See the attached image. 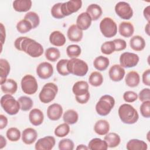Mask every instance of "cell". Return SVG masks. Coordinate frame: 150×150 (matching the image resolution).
Returning <instances> with one entry per match:
<instances>
[{
  "label": "cell",
  "instance_id": "cell-1",
  "mask_svg": "<svg viewBox=\"0 0 150 150\" xmlns=\"http://www.w3.org/2000/svg\"><path fill=\"white\" fill-rule=\"evenodd\" d=\"M14 46L17 50L26 53L32 57H39L44 52L41 44L26 36L18 38L14 42Z\"/></svg>",
  "mask_w": 150,
  "mask_h": 150
},
{
  "label": "cell",
  "instance_id": "cell-6",
  "mask_svg": "<svg viewBox=\"0 0 150 150\" xmlns=\"http://www.w3.org/2000/svg\"><path fill=\"white\" fill-rule=\"evenodd\" d=\"M58 92V87L53 83H47L45 84L41 90L39 98L40 101L45 104L50 103L53 101Z\"/></svg>",
  "mask_w": 150,
  "mask_h": 150
},
{
  "label": "cell",
  "instance_id": "cell-35",
  "mask_svg": "<svg viewBox=\"0 0 150 150\" xmlns=\"http://www.w3.org/2000/svg\"><path fill=\"white\" fill-rule=\"evenodd\" d=\"M89 83L94 87L100 86L103 82V77L98 71L92 72L88 78Z\"/></svg>",
  "mask_w": 150,
  "mask_h": 150
},
{
  "label": "cell",
  "instance_id": "cell-12",
  "mask_svg": "<svg viewBox=\"0 0 150 150\" xmlns=\"http://www.w3.org/2000/svg\"><path fill=\"white\" fill-rule=\"evenodd\" d=\"M36 74L41 79H47L53 74V66L49 62H42L37 66Z\"/></svg>",
  "mask_w": 150,
  "mask_h": 150
},
{
  "label": "cell",
  "instance_id": "cell-18",
  "mask_svg": "<svg viewBox=\"0 0 150 150\" xmlns=\"http://www.w3.org/2000/svg\"><path fill=\"white\" fill-rule=\"evenodd\" d=\"M37 137V131L32 128H27L25 129L22 134V140L23 142L27 145H30L35 142Z\"/></svg>",
  "mask_w": 150,
  "mask_h": 150
},
{
  "label": "cell",
  "instance_id": "cell-23",
  "mask_svg": "<svg viewBox=\"0 0 150 150\" xmlns=\"http://www.w3.org/2000/svg\"><path fill=\"white\" fill-rule=\"evenodd\" d=\"M118 31L122 36L129 38L134 32V28L132 23L129 22H122L119 25Z\"/></svg>",
  "mask_w": 150,
  "mask_h": 150
},
{
  "label": "cell",
  "instance_id": "cell-28",
  "mask_svg": "<svg viewBox=\"0 0 150 150\" xmlns=\"http://www.w3.org/2000/svg\"><path fill=\"white\" fill-rule=\"evenodd\" d=\"M125 81L128 86L130 87H135L138 86L140 82L139 75L137 71H131L126 75Z\"/></svg>",
  "mask_w": 150,
  "mask_h": 150
},
{
  "label": "cell",
  "instance_id": "cell-53",
  "mask_svg": "<svg viewBox=\"0 0 150 150\" xmlns=\"http://www.w3.org/2000/svg\"><path fill=\"white\" fill-rule=\"evenodd\" d=\"M8 124V119L3 114L0 115V129H2L6 127Z\"/></svg>",
  "mask_w": 150,
  "mask_h": 150
},
{
  "label": "cell",
  "instance_id": "cell-50",
  "mask_svg": "<svg viewBox=\"0 0 150 150\" xmlns=\"http://www.w3.org/2000/svg\"><path fill=\"white\" fill-rule=\"evenodd\" d=\"M115 45V51L120 52L124 50L127 47L126 42L122 39H115L113 40Z\"/></svg>",
  "mask_w": 150,
  "mask_h": 150
},
{
  "label": "cell",
  "instance_id": "cell-21",
  "mask_svg": "<svg viewBox=\"0 0 150 150\" xmlns=\"http://www.w3.org/2000/svg\"><path fill=\"white\" fill-rule=\"evenodd\" d=\"M131 48L137 52H140L144 49L146 43L144 39L139 35H135L132 37L129 40Z\"/></svg>",
  "mask_w": 150,
  "mask_h": 150
},
{
  "label": "cell",
  "instance_id": "cell-52",
  "mask_svg": "<svg viewBox=\"0 0 150 150\" xmlns=\"http://www.w3.org/2000/svg\"><path fill=\"white\" fill-rule=\"evenodd\" d=\"M142 82L143 83L147 86H150V69L146 70L142 74Z\"/></svg>",
  "mask_w": 150,
  "mask_h": 150
},
{
  "label": "cell",
  "instance_id": "cell-39",
  "mask_svg": "<svg viewBox=\"0 0 150 150\" xmlns=\"http://www.w3.org/2000/svg\"><path fill=\"white\" fill-rule=\"evenodd\" d=\"M70 127L68 124L64 122L59 125L54 129V135L57 137H64L69 134Z\"/></svg>",
  "mask_w": 150,
  "mask_h": 150
},
{
  "label": "cell",
  "instance_id": "cell-20",
  "mask_svg": "<svg viewBox=\"0 0 150 150\" xmlns=\"http://www.w3.org/2000/svg\"><path fill=\"white\" fill-rule=\"evenodd\" d=\"M49 41L50 43L55 46H62L66 41L64 35L59 30H55L52 32L49 36Z\"/></svg>",
  "mask_w": 150,
  "mask_h": 150
},
{
  "label": "cell",
  "instance_id": "cell-33",
  "mask_svg": "<svg viewBox=\"0 0 150 150\" xmlns=\"http://www.w3.org/2000/svg\"><path fill=\"white\" fill-rule=\"evenodd\" d=\"M109 64V59L107 57L103 56H99L97 57L93 62L94 67L99 71H104L107 69Z\"/></svg>",
  "mask_w": 150,
  "mask_h": 150
},
{
  "label": "cell",
  "instance_id": "cell-43",
  "mask_svg": "<svg viewBox=\"0 0 150 150\" xmlns=\"http://www.w3.org/2000/svg\"><path fill=\"white\" fill-rule=\"evenodd\" d=\"M24 19L29 21L35 29L38 27L40 23V18L39 15L35 12H29L24 16Z\"/></svg>",
  "mask_w": 150,
  "mask_h": 150
},
{
  "label": "cell",
  "instance_id": "cell-45",
  "mask_svg": "<svg viewBox=\"0 0 150 150\" xmlns=\"http://www.w3.org/2000/svg\"><path fill=\"white\" fill-rule=\"evenodd\" d=\"M74 142L72 140L64 138L59 141L58 146L60 150H73L74 149Z\"/></svg>",
  "mask_w": 150,
  "mask_h": 150
},
{
  "label": "cell",
  "instance_id": "cell-22",
  "mask_svg": "<svg viewBox=\"0 0 150 150\" xmlns=\"http://www.w3.org/2000/svg\"><path fill=\"white\" fill-rule=\"evenodd\" d=\"M1 88L3 93L8 94H13L18 89L17 83L13 79H7L6 80L1 84Z\"/></svg>",
  "mask_w": 150,
  "mask_h": 150
},
{
  "label": "cell",
  "instance_id": "cell-16",
  "mask_svg": "<svg viewBox=\"0 0 150 150\" xmlns=\"http://www.w3.org/2000/svg\"><path fill=\"white\" fill-rule=\"evenodd\" d=\"M92 19L90 16L86 12L81 13L77 18L76 25L81 30L88 29L91 24Z\"/></svg>",
  "mask_w": 150,
  "mask_h": 150
},
{
  "label": "cell",
  "instance_id": "cell-29",
  "mask_svg": "<svg viewBox=\"0 0 150 150\" xmlns=\"http://www.w3.org/2000/svg\"><path fill=\"white\" fill-rule=\"evenodd\" d=\"M86 12L90 16L92 21H97L101 17L103 11L100 6L96 4H93L88 6Z\"/></svg>",
  "mask_w": 150,
  "mask_h": 150
},
{
  "label": "cell",
  "instance_id": "cell-31",
  "mask_svg": "<svg viewBox=\"0 0 150 150\" xmlns=\"http://www.w3.org/2000/svg\"><path fill=\"white\" fill-rule=\"evenodd\" d=\"M108 148H115L117 146L120 142L121 138L118 134L115 132L107 133L104 138Z\"/></svg>",
  "mask_w": 150,
  "mask_h": 150
},
{
  "label": "cell",
  "instance_id": "cell-8",
  "mask_svg": "<svg viewBox=\"0 0 150 150\" xmlns=\"http://www.w3.org/2000/svg\"><path fill=\"white\" fill-rule=\"evenodd\" d=\"M21 88L23 93L28 95L35 94L38 88L36 78L31 74H26L21 80Z\"/></svg>",
  "mask_w": 150,
  "mask_h": 150
},
{
  "label": "cell",
  "instance_id": "cell-11",
  "mask_svg": "<svg viewBox=\"0 0 150 150\" xmlns=\"http://www.w3.org/2000/svg\"><path fill=\"white\" fill-rule=\"evenodd\" d=\"M82 6L81 0H70L62 4V11L63 16H67L77 12Z\"/></svg>",
  "mask_w": 150,
  "mask_h": 150
},
{
  "label": "cell",
  "instance_id": "cell-17",
  "mask_svg": "<svg viewBox=\"0 0 150 150\" xmlns=\"http://www.w3.org/2000/svg\"><path fill=\"white\" fill-rule=\"evenodd\" d=\"M67 35L68 39L71 41L74 42H80L83 36V30L80 29L76 25H71L67 32Z\"/></svg>",
  "mask_w": 150,
  "mask_h": 150
},
{
  "label": "cell",
  "instance_id": "cell-13",
  "mask_svg": "<svg viewBox=\"0 0 150 150\" xmlns=\"http://www.w3.org/2000/svg\"><path fill=\"white\" fill-rule=\"evenodd\" d=\"M56 144L55 138L52 136H46L39 139L35 144L36 150H50L53 149Z\"/></svg>",
  "mask_w": 150,
  "mask_h": 150
},
{
  "label": "cell",
  "instance_id": "cell-48",
  "mask_svg": "<svg viewBox=\"0 0 150 150\" xmlns=\"http://www.w3.org/2000/svg\"><path fill=\"white\" fill-rule=\"evenodd\" d=\"M123 98L127 103H132L138 98L137 94L132 91H127L123 94Z\"/></svg>",
  "mask_w": 150,
  "mask_h": 150
},
{
  "label": "cell",
  "instance_id": "cell-51",
  "mask_svg": "<svg viewBox=\"0 0 150 150\" xmlns=\"http://www.w3.org/2000/svg\"><path fill=\"white\" fill-rule=\"evenodd\" d=\"M90 99V93H87L86 94L80 96H76V100L80 104H84L87 103Z\"/></svg>",
  "mask_w": 150,
  "mask_h": 150
},
{
  "label": "cell",
  "instance_id": "cell-47",
  "mask_svg": "<svg viewBox=\"0 0 150 150\" xmlns=\"http://www.w3.org/2000/svg\"><path fill=\"white\" fill-rule=\"evenodd\" d=\"M140 112L144 117H150V101H145L142 102L140 106Z\"/></svg>",
  "mask_w": 150,
  "mask_h": 150
},
{
  "label": "cell",
  "instance_id": "cell-25",
  "mask_svg": "<svg viewBox=\"0 0 150 150\" xmlns=\"http://www.w3.org/2000/svg\"><path fill=\"white\" fill-rule=\"evenodd\" d=\"M32 2L30 0H16L13 2V8L19 12L28 11L32 7Z\"/></svg>",
  "mask_w": 150,
  "mask_h": 150
},
{
  "label": "cell",
  "instance_id": "cell-58",
  "mask_svg": "<svg viewBox=\"0 0 150 150\" xmlns=\"http://www.w3.org/2000/svg\"><path fill=\"white\" fill-rule=\"evenodd\" d=\"M145 31L148 35H149V22H148L145 27Z\"/></svg>",
  "mask_w": 150,
  "mask_h": 150
},
{
  "label": "cell",
  "instance_id": "cell-7",
  "mask_svg": "<svg viewBox=\"0 0 150 150\" xmlns=\"http://www.w3.org/2000/svg\"><path fill=\"white\" fill-rule=\"evenodd\" d=\"M100 29L105 38H110L116 35L117 26L114 21L109 17H105L100 23Z\"/></svg>",
  "mask_w": 150,
  "mask_h": 150
},
{
  "label": "cell",
  "instance_id": "cell-32",
  "mask_svg": "<svg viewBox=\"0 0 150 150\" xmlns=\"http://www.w3.org/2000/svg\"><path fill=\"white\" fill-rule=\"evenodd\" d=\"M10 72V64L7 60L5 59H0V75L1 84H3L7 79V77Z\"/></svg>",
  "mask_w": 150,
  "mask_h": 150
},
{
  "label": "cell",
  "instance_id": "cell-24",
  "mask_svg": "<svg viewBox=\"0 0 150 150\" xmlns=\"http://www.w3.org/2000/svg\"><path fill=\"white\" fill-rule=\"evenodd\" d=\"M73 93L76 96H80L88 93V84L86 81H79L75 83L72 88Z\"/></svg>",
  "mask_w": 150,
  "mask_h": 150
},
{
  "label": "cell",
  "instance_id": "cell-41",
  "mask_svg": "<svg viewBox=\"0 0 150 150\" xmlns=\"http://www.w3.org/2000/svg\"><path fill=\"white\" fill-rule=\"evenodd\" d=\"M6 135L7 138L12 142L18 141L20 139L21 136L19 129L15 127L9 128L7 130Z\"/></svg>",
  "mask_w": 150,
  "mask_h": 150
},
{
  "label": "cell",
  "instance_id": "cell-9",
  "mask_svg": "<svg viewBox=\"0 0 150 150\" xmlns=\"http://www.w3.org/2000/svg\"><path fill=\"white\" fill-rule=\"evenodd\" d=\"M139 60L138 54L134 53L124 52L120 55V63L123 68H131L137 66Z\"/></svg>",
  "mask_w": 150,
  "mask_h": 150
},
{
  "label": "cell",
  "instance_id": "cell-46",
  "mask_svg": "<svg viewBox=\"0 0 150 150\" xmlns=\"http://www.w3.org/2000/svg\"><path fill=\"white\" fill-rule=\"evenodd\" d=\"M61 2L54 4L51 9V14L52 16L56 19H62L64 18L62 13Z\"/></svg>",
  "mask_w": 150,
  "mask_h": 150
},
{
  "label": "cell",
  "instance_id": "cell-30",
  "mask_svg": "<svg viewBox=\"0 0 150 150\" xmlns=\"http://www.w3.org/2000/svg\"><path fill=\"white\" fill-rule=\"evenodd\" d=\"M88 148L90 150H107L108 146L104 140H102L98 138H95L90 141Z\"/></svg>",
  "mask_w": 150,
  "mask_h": 150
},
{
  "label": "cell",
  "instance_id": "cell-14",
  "mask_svg": "<svg viewBox=\"0 0 150 150\" xmlns=\"http://www.w3.org/2000/svg\"><path fill=\"white\" fill-rule=\"evenodd\" d=\"M125 74L124 69L119 64L112 65L108 71L109 77L114 81H120L123 79Z\"/></svg>",
  "mask_w": 150,
  "mask_h": 150
},
{
  "label": "cell",
  "instance_id": "cell-26",
  "mask_svg": "<svg viewBox=\"0 0 150 150\" xmlns=\"http://www.w3.org/2000/svg\"><path fill=\"white\" fill-rule=\"evenodd\" d=\"M94 130L98 135H106L110 130V124L107 120H100L95 123Z\"/></svg>",
  "mask_w": 150,
  "mask_h": 150
},
{
  "label": "cell",
  "instance_id": "cell-57",
  "mask_svg": "<svg viewBox=\"0 0 150 150\" xmlns=\"http://www.w3.org/2000/svg\"><path fill=\"white\" fill-rule=\"evenodd\" d=\"M76 149L77 150H81V149L82 150H87V149H88V148L87 146H86L85 145L80 144L77 146Z\"/></svg>",
  "mask_w": 150,
  "mask_h": 150
},
{
  "label": "cell",
  "instance_id": "cell-34",
  "mask_svg": "<svg viewBox=\"0 0 150 150\" xmlns=\"http://www.w3.org/2000/svg\"><path fill=\"white\" fill-rule=\"evenodd\" d=\"M63 119L64 122L68 124H74L77 122L79 115L75 110H68L64 113Z\"/></svg>",
  "mask_w": 150,
  "mask_h": 150
},
{
  "label": "cell",
  "instance_id": "cell-27",
  "mask_svg": "<svg viewBox=\"0 0 150 150\" xmlns=\"http://www.w3.org/2000/svg\"><path fill=\"white\" fill-rule=\"evenodd\" d=\"M126 148L128 150H146L148 149V145L142 140L132 139L127 142Z\"/></svg>",
  "mask_w": 150,
  "mask_h": 150
},
{
  "label": "cell",
  "instance_id": "cell-55",
  "mask_svg": "<svg viewBox=\"0 0 150 150\" xmlns=\"http://www.w3.org/2000/svg\"><path fill=\"white\" fill-rule=\"evenodd\" d=\"M149 6H146L143 12L144 13V16L145 18V19L148 21V22H149V20H150V12H149Z\"/></svg>",
  "mask_w": 150,
  "mask_h": 150
},
{
  "label": "cell",
  "instance_id": "cell-56",
  "mask_svg": "<svg viewBox=\"0 0 150 150\" xmlns=\"http://www.w3.org/2000/svg\"><path fill=\"white\" fill-rule=\"evenodd\" d=\"M6 145V141L3 135H0V149H2Z\"/></svg>",
  "mask_w": 150,
  "mask_h": 150
},
{
  "label": "cell",
  "instance_id": "cell-36",
  "mask_svg": "<svg viewBox=\"0 0 150 150\" xmlns=\"http://www.w3.org/2000/svg\"><path fill=\"white\" fill-rule=\"evenodd\" d=\"M18 101L20 104L21 110L23 111H27L30 110L33 105L32 100L27 96H21L18 98Z\"/></svg>",
  "mask_w": 150,
  "mask_h": 150
},
{
  "label": "cell",
  "instance_id": "cell-54",
  "mask_svg": "<svg viewBox=\"0 0 150 150\" xmlns=\"http://www.w3.org/2000/svg\"><path fill=\"white\" fill-rule=\"evenodd\" d=\"M6 37L5 34V29L4 26L2 23H1V47H2V45L5 42Z\"/></svg>",
  "mask_w": 150,
  "mask_h": 150
},
{
  "label": "cell",
  "instance_id": "cell-2",
  "mask_svg": "<svg viewBox=\"0 0 150 150\" xmlns=\"http://www.w3.org/2000/svg\"><path fill=\"white\" fill-rule=\"evenodd\" d=\"M118 115L121 121L127 124H133L137 122L139 115L133 106L129 104H123L118 108Z\"/></svg>",
  "mask_w": 150,
  "mask_h": 150
},
{
  "label": "cell",
  "instance_id": "cell-37",
  "mask_svg": "<svg viewBox=\"0 0 150 150\" xmlns=\"http://www.w3.org/2000/svg\"><path fill=\"white\" fill-rule=\"evenodd\" d=\"M60 56V52L56 47H49L45 51V57L47 60L54 62L58 60Z\"/></svg>",
  "mask_w": 150,
  "mask_h": 150
},
{
  "label": "cell",
  "instance_id": "cell-3",
  "mask_svg": "<svg viewBox=\"0 0 150 150\" xmlns=\"http://www.w3.org/2000/svg\"><path fill=\"white\" fill-rule=\"evenodd\" d=\"M67 70L70 73L77 76H85L88 70L86 62L81 59L72 58L67 63Z\"/></svg>",
  "mask_w": 150,
  "mask_h": 150
},
{
  "label": "cell",
  "instance_id": "cell-42",
  "mask_svg": "<svg viewBox=\"0 0 150 150\" xmlns=\"http://www.w3.org/2000/svg\"><path fill=\"white\" fill-rule=\"evenodd\" d=\"M68 59H61L56 64V69L57 72L62 76H67L70 74L67 70Z\"/></svg>",
  "mask_w": 150,
  "mask_h": 150
},
{
  "label": "cell",
  "instance_id": "cell-10",
  "mask_svg": "<svg viewBox=\"0 0 150 150\" xmlns=\"http://www.w3.org/2000/svg\"><path fill=\"white\" fill-rule=\"evenodd\" d=\"M117 15L122 19L128 20L133 16V10L130 5L124 1L118 2L115 6Z\"/></svg>",
  "mask_w": 150,
  "mask_h": 150
},
{
  "label": "cell",
  "instance_id": "cell-49",
  "mask_svg": "<svg viewBox=\"0 0 150 150\" xmlns=\"http://www.w3.org/2000/svg\"><path fill=\"white\" fill-rule=\"evenodd\" d=\"M139 100L141 102L145 101H150V90L149 88L142 89L139 91L138 96Z\"/></svg>",
  "mask_w": 150,
  "mask_h": 150
},
{
  "label": "cell",
  "instance_id": "cell-40",
  "mask_svg": "<svg viewBox=\"0 0 150 150\" xmlns=\"http://www.w3.org/2000/svg\"><path fill=\"white\" fill-rule=\"evenodd\" d=\"M81 53V47L77 45H70L66 48V53L71 59L77 58L80 55Z\"/></svg>",
  "mask_w": 150,
  "mask_h": 150
},
{
  "label": "cell",
  "instance_id": "cell-19",
  "mask_svg": "<svg viewBox=\"0 0 150 150\" xmlns=\"http://www.w3.org/2000/svg\"><path fill=\"white\" fill-rule=\"evenodd\" d=\"M29 120L32 125L35 126L40 125L44 120L43 113L40 110L34 108L32 110L29 114Z\"/></svg>",
  "mask_w": 150,
  "mask_h": 150
},
{
  "label": "cell",
  "instance_id": "cell-5",
  "mask_svg": "<svg viewBox=\"0 0 150 150\" xmlns=\"http://www.w3.org/2000/svg\"><path fill=\"white\" fill-rule=\"evenodd\" d=\"M1 105L3 110L9 115H13L19 112L20 104L18 100L11 94H6L1 98Z\"/></svg>",
  "mask_w": 150,
  "mask_h": 150
},
{
  "label": "cell",
  "instance_id": "cell-15",
  "mask_svg": "<svg viewBox=\"0 0 150 150\" xmlns=\"http://www.w3.org/2000/svg\"><path fill=\"white\" fill-rule=\"evenodd\" d=\"M63 114L62 107L57 103L50 105L47 109V117L52 121H57L59 120Z\"/></svg>",
  "mask_w": 150,
  "mask_h": 150
},
{
  "label": "cell",
  "instance_id": "cell-44",
  "mask_svg": "<svg viewBox=\"0 0 150 150\" xmlns=\"http://www.w3.org/2000/svg\"><path fill=\"white\" fill-rule=\"evenodd\" d=\"M101 51L104 54H111L115 51V45L113 41H107L103 43L101 46Z\"/></svg>",
  "mask_w": 150,
  "mask_h": 150
},
{
  "label": "cell",
  "instance_id": "cell-38",
  "mask_svg": "<svg viewBox=\"0 0 150 150\" xmlns=\"http://www.w3.org/2000/svg\"><path fill=\"white\" fill-rule=\"evenodd\" d=\"M33 29L32 25L27 19H23L17 23L16 29L21 33H26Z\"/></svg>",
  "mask_w": 150,
  "mask_h": 150
},
{
  "label": "cell",
  "instance_id": "cell-4",
  "mask_svg": "<svg viewBox=\"0 0 150 150\" xmlns=\"http://www.w3.org/2000/svg\"><path fill=\"white\" fill-rule=\"evenodd\" d=\"M115 105V100L110 95H104L100 97L96 105V110L101 116L107 115Z\"/></svg>",
  "mask_w": 150,
  "mask_h": 150
}]
</instances>
